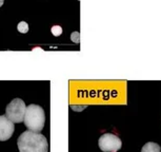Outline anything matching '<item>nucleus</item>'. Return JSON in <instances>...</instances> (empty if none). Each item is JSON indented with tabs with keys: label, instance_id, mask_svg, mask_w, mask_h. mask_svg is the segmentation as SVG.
<instances>
[{
	"label": "nucleus",
	"instance_id": "nucleus-4",
	"mask_svg": "<svg viewBox=\"0 0 161 152\" xmlns=\"http://www.w3.org/2000/svg\"><path fill=\"white\" fill-rule=\"evenodd\" d=\"M98 146L103 152H117L121 149L122 142L117 135L113 133H104L99 137Z\"/></svg>",
	"mask_w": 161,
	"mask_h": 152
},
{
	"label": "nucleus",
	"instance_id": "nucleus-1",
	"mask_svg": "<svg viewBox=\"0 0 161 152\" xmlns=\"http://www.w3.org/2000/svg\"><path fill=\"white\" fill-rule=\"evenodd\" d=\"M17 146L19 152H47L49 144L45 136L39 132L24 131L18 137Z\"/></svg>",
	"mask_w": 161,
	"mask_h": 152
},
{
	"label": "nucleus",
	"instance_id": "nucleus-6",
	"mask_svg": "<svg viewBox=\"0 0 161 152\" xmlns=\"http://www.w3.org/2000/svg\"><path fill=\"white\" fill-rule=\"evenodd\" d=\"M141 152H161V148L158 144L154 142H149L142 147Z\"/></svg>",
	"mask_w": 161,
	"mask_h": 152
},
{
	"label": "nucleus",
	"instance_id": "nucleus-9",
	"mask_svg": "<svg viewBox=\"0 0 161 152\" xmlns=\"http://www.w3.org/2000/svg\"><path fill=\"white\" fill-rule=\"evenodd\" d=\"M71 38H72V40L74 41V42L78 44V42H79V33H78V32H74L72 34V36H71Z\"/></svg>",
	"mask_w": 161,
	"mask_h": 152
},
{
	"label": "nucleus",
	"instance_id": "nucleus-5",
	"mask_svg": "<svg viewBox=\"0 0 161 152\" xmlns=\"http://www.w3.org/2000/svg\"><path fill=\"white\" fill-rule=\"evenodd\" d=\"M15 131L14 123L6 116L0 115V140H8Z\"/></svg>",
	"mask_w": 161,
	"mask_h": 152
},
{
	"label": "nucleus",
	"instance_id": "nucleus-10",
	"mask_svg": "<svg viewBox=\"0 0 161 152\" xmlns=\"http://www.w3.org/2000/svg\"><path fill=\"white\" fill-rule=\"evenodd\" d=\"M3 3H4V0H0V8L3 6Z\"/></svg>",
	"mask_w": 161,
	"mask_h": 152
},
{
	"label": "nucleus",
	"instance_id": "nucleus-7",
	"mask_svg": "<svg viewBox=\"0 0 161 152\" xmlns=\"http://www.w3.org/2000/svg\"><path fill=\"white\" fill-rule=\"evenodd\" d=\"M17 30H18V32L22 33V34H25V33L29 32V24L26 23L25 21H21V22L18 23Z\"/></svg>",
	"mask_w": 161,
	"mask_h": 152
},
{
	"label": "nucleus",
	"instance_id": "nucleus-8",
	"mask_svg": "<svg viewBox=\"0 0 161 152\" xmlns=\"http://www.w3.org/2000/svg\"><path fill=\"white\" fill-rule=\"evenodd\" d=\"M52 34L55 36V37H58V36H60L62 34V28L60 26H52Z\"/></svg>",
	"mask_w": 161,
	"mask_h": 152
},
{
	"label": "nucleus",
	"instance_id": "nucleus-2",
	"mask_svg": "<svg viewBox=\"0 0 161 152\" xmlns=\"http://www.w3.org/2000/svg\"><path fill=\"white\" fill-rule=\"evenodd\" d=\"M23 123L30 131L40 132L42 131L45 124V113L44 110L38 105H30L26 107Z\"/></svg>",
	"mask_w": 161,
	"mask_h": 152
},
{
	"label": "nucleus",
	"instance_id": "nucleus-3",
	"mask_svg": "<svg viewBox=\"0 0 161 152\" xmlns=\"http://www.w3.org/2000/svg\"><path fill=\"white\" fill-rule=\"evenodd\" d=\"M25 109L26 106L22 99L15 98L6 106V116L14 124H20L21 122H23Z\"/></svg>",
	"mask_w": 161,
	"mask_h": 152
}]
</instances>
